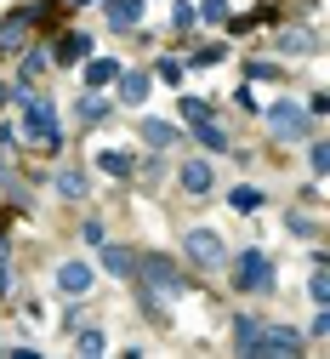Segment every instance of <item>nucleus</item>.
Instances as JSON below:
<instances>
[{"mask_svg":"<svg viewBox=\"0 0 330 359\" xmlns=\"http://www.w3.org/2000/svg\"><path fill=\"white\" fill-rule=\"evenodd\" d=\"M131 274H137V291H143V302L160 313V297H182V268L171 262V257H137V268H131Z\"/></svg>","mask_w":330,"mask_h":359,"instance_id":"1","label":"nucleus"},{"mask_svg":"<svg viewBox=\"0 0 330 359\" xmlns=\"http://www.w3.org/2000/svg\"><path fill=\"white\" fill-rule=\"evenodd\" d=\"M308 165H313V177H324V171H330V137L308 149Z\"/></svg>","mask_w":330,"mask_h":359,"instance_id":"22","label":"nucleus"},{"mask_svg":"<svg viewBox=\"0 0 330 359\" xmlns=\"http://www.w3.org/2000/svg\"><path fill=\"white\" fill-rule=\"evenodd\" d=\"M273 46H279V52H291V57H308V52H319V40H313L308 29H279V34H273Z\"/></svg>","mask_w":330,"mask_h":359,"instance_id":"9","label":"nucleus"},{"mask_svg":"<svg viewBox=\"0 0 330 359\" xmlns=\"http://www.w3.org/2000/svg\"><path fill=\"white\" fill-rule=\"evenodd\" d=\"M23 103V126H29V143H40L46 154H52L57 143H63V131H57V114H52V103H40V97H18Z\"/></svg>","mask_w":330,"mask_h":359,"instance_id":"2","label":"nucleus"},{"mask_svg":"<svg viewBox=\"0 0 330 359\" xmlns=\"http://www.w3.org/2000/svg\"><path fill=\"white\" fill-rule=\"evenodd\" d=\"M6 97H12V86H0V103H6Z\"/></svg>","mask_w":330,"mask_h":359,"instance_id":"34","label":"nucleus"},{"mask_svg":"<svg viewBox=\"0 0 330 359\" xmlns=\"http://www.w3.org/2000/svg\"><path fill=\"white\" fill-rule=\"evenodd\" d=\"M80 240H85V245H103L109 234H103V222H97V217H91V222H85V229H80Z\"/></svg>","mask_w":330,"mask_h":359,"instance_id":"28","label":"nucleus"},{"mask_svg":"<svg viewBox=\"0 0 330 359\" xmlns=\"http://www.w3.org/2000/svg\"><path fill=\"white\" fill-rule=\"evenodd\" d=\"M182 120H188V126H200V120H216V114H211L205 97H182Z\"/></svg>","mask_w":330,"mask_h":359,"instance_id":"18","label":"nucleus"},{"mask_svg":"<svg viewBox=\"0 0 330 359\" xmlns=\"http://www.w3.org/2000/svg\"><path fill=\"white\" fill-rule=\"evenodd\" d=\"M233 285L240 291H273V257L268 251H240L233 257Z\"/></svg>","mask_w":330,"mask_h":359,"instance_id":"4","label":"nucleus"},{"mask_svg":"<svg viewBox=\"0 0 330 359\" xmlns=\"http://www.w3.org/2000/svg\"><path fill=\"white\" fill-rule=\"evenodd\" d=\"M194 18H200V12L188 6V0H182V6H171V23H177V29H194Z\"/></svg>","mask_w":330,"mask_h":359,"instance_id":"26","label":"nucleus"},{"mask_svg":"<svg viewBox=\"0 0 330 359\" xmlns=\"http://www.w3.org/2000/svg\"><path fill=\"white\" fill-rule=\"evenodd\" d=\"M194 137H200L211 154H228V131H222L216 120H200V126H194Z\"/></svg>","mask_w":330,"mask_h":359,"instance_id":"16","label":"nucleus"},{"mask_svg":"<svg viewBox=\"0 0 330 359\" xmlns=\"http://www.w3.org/2000/svg\"><path fill=\"white\" fill-rule=\"evenodd\" d=\"M313 331H319V337H330V302H319V320H313Z\"/></svg>","mask_w":330,"mask_h":359,"instance_id":"32","label":"nucleus"},{"mask_svg":"<svg viewBox=\"0 0 330 359\" xmlns=\"http://www.w3.org/2000/svg\"><path fill=\"white\" fill-rule=\"evenodd\" d=\"M74 348H80V353H103L109 342H103V331H97V325H85V331H74Z\"/></svg>","mask_w":330,"mask_h":359,"instance_id":"19","label":"nucleus"},{"mask_svg":"<svg viewBox=\"0 0 330 359\" xmlns=\"http://www.w3.org/2000/svg\"><path fill=\"white\" fill-rule=\"evenodd\" d=\"M233 205H240V211H256L262 194H256V189H233Z\"/></svg>","mask_w":330,"mask_h":359,"instance_id":"27","label":"nucleus"},{"mask_svg":"<svg viewBox=\"0 0 330 359\" xmlns=\"http://www.w3.org/2000/svg\"><path fill=\"white\" fill-rule=\"evenodd\" d=\"M137 137H143L149 149H171V143H177V126H165V120H143V126H137Z\"/></svg>","mask_w":330,"mask_h":359,"instance_id":"14","label":"nucleus"},{"mask_svg":"<svg viewBox=\"0 0 330 359\" xmlns=\"http://www.w3.org/2000/svg\"><path fill=\"white\" fill-rule=\"evenodd\" d=\"M114 86H120V97H125V103H143V97L154 92V74H143V69H131V74H125V69H120Z\"/></svg>","mask_w":330,"mask_h":359,"instance_id":"10","label":"nucleus"},{"mask_svg":"<svg viewBox=\"0 0 330 359\" xmlns=\"http://www.w3.org/2000/svg\"><path fill=\"white\" fill-rule=\"evenodd\" d=\"M103 114H109V103H103L97 92H85V103H80V120H85V126H97Z\"/></svg>","mask_w":330,"mask_h":359,"instance_id":"21","label":"nucleus"},{"mask_svg":"<svg viewBox=\"0 0 330 359\" xmlns=\"http://www.w3.org/2000/svg\"><path fill=\"white\" fill-rule=\"evenodd\" d=\"M109 23L120 34H131L137 23H143V0H109Z\"/></svg>","mask_w":330,"mask_h":359,"instance_id":"11","label":"nucleus"},{"mask_svg":"<svg viewBox=\"0 0 330 359\" xmlns=\"http://www.w3.org/2000/svg\"><path fill=\"white\" fill-rule=\"evenodd\" d=\"M97 165H103L109 177H131V160H125V154H114V149H103V154H97Z\"/></svg>","mask_w":330,"mask_h":359,"instance_id":"20","label":"nucleus"},{"mask_svg":"<svg viewBox=\"0 0 330 359\" xmlns=\"http://www.w3.org/2000/svg\"><path fill=\"white\" fill-rule=\"evenodd\" d=\"M256 353H285V359H296V353H302V337H296V331H285V325H262Z\"/></svg>","mask_w":330,"mask_h":359,"instance_id":"7","label":"nucleus"},{"mask_svg":"<svg viewBox=\"0 0 330 359\" xmlns=\"http://www.w3.org/2000/svg\"><path fill=\"white\" fill-rule=\"evenodd\" d=\"M114 80H120V63H114V57H91V63H85V92L114 86Z\"/></svg>","mask_w":330,"mask_h":359,"instance_id":"12","label":"nucleus"},{"mask_svg":"<svg viewBox=\"0 0 330 359\" xmlns=\"http://www.w3.org/2000/svg\"><path fill=\"white\" fill-rule=\"evenodd\" d=\"M160 80H171V86H182V63H177V57H160Z\"/></svg>","mask_w":330,"mask_h":359,"instance_id":"29","label":"nucleus"},{"mask_svg":"<svg viewBox=\"0 0 330 359\" xmlns=\"http://www.w3.org/2000/svg\"><path fill=\"white\" fill-rule=\"evenodd\" d=\"M177 183H182V194H188V200H205V194H211V165H205V160H182Z\"/></svg>","mask_w":330,"mask_h":359,"instance_id":"6","label":"nucleus"},{"mask_svg":"<svg viewBox=\"0 0 330 359\" xmlns=\"http://www.w3.org/2000/svg\"><path fill=\"white\" fill-rule=\"evenodd\" d=\"M6 285H12V268H6V257H0V297H6Z\"/></svg>","mask_w":330,"mask_h":359,"instance_id":"33","label":"nucleus"},{"mask_svg":"<svg viewBox=\"0 0 330 359\" xmlns=\"http://www.w3.org/2000/svg\"><path fill=\"white\" fill-rule=\"evenodd\" d=\"M200 18L205 23H228V0H200Z\"/></svg>","mask_w":330,"mask_h":359,"instance_id":"24","label":"nucleus"},{"mask_svg":"<svg viewBox=\"0 0 330 359\" xmlns=\"http://www.w3.org/2000/svg\"><path fill=\"white\" fill-rule=\"evenodd\" d=\"M268 131H273L279 143H302L308 131H313V114L296 109V103H285V97H273V109H268Z\"/></svg>","mask_w":330,"mask_h":359,"instance_id":"3","label":"nucleus"},{"mask_svg":"<svg viewBox=\"0 0 330 359\" xmlns=\"http://www.w3.org/2000/svg\"><path fill=\"white\" fill-rule=\"evenodd\" d=\"M308 114H330V92H313L308 97Z\"/></svg>","mask_w":330,"mask_h":359,"instance_id":"31","label":"nucleus"},{"mask_svg":"<svg viewBox=\"0 0 330 359\" xmlns=\"http://www.w3.org/2000/svg\"><path fill=\"white\" fill-rule=\"evenodd\" d=\"M57 194L80 200V194H85V177H80V171H63V177H57Z\"/></svg>","mask_w":330,"mask_h":359,"instance_id":"23","label":"nucleus"},{"mask_svg":"<svg viewBox=\"0 0 330 359\" xmlns=\"http://www.w3.org/2000/svg\"><path fill=\"white\" fill-rule=\"evenodd\" d=\"M40 69H46V52H29V63H23V80H34Z\"/></svg>","mask_w":330,"mask_h":359,"instance_id":"30","label":"nucleus"},{"mask_svg":"<svg viewBox=\"0 0 330 359\" xmlns=\"http://www.w3.org/2000/svg\"><path fill=\"white\" fill-rule=\"evenodd\" d=\"M308 297H313V302H330V268H324V274H313V280H308Z\"/></svg>","mask_w":330,"mask_h":359,"instance_id":"25","label":"nucleus"},{"mask_svg":"<svg viewBox=\"0 0 330 359\" xmlns=\"http://www.w3.org/2000/svg\"><path fill=\"white\" fill-rule=\"evenodd\" d=\"M91 280H97V274H91V262H63V268H57V291H63V297H85Z\"/></svg>","mask_w":330,"mask_h":359,"instance_id":"8","label":"nucleus"},{"mask_svg":"<svg viewBox=\"0 0 330 359\" xmlns=\"http://www.w3.org/2000/svg\"><path fill=\"white\" fill-rule=\"evenodd\" d=\"M256 342H262V320L240 313V320H233V348H240V353H256Z\"/></svg>","mask_w":330,"mask_h":359,"instance_id":"13","label":"nucleus"},{"mask_svg":"<svg viewBox=\"0 0 330 359\" xmlns=\"http://www.w3.org/2000/svg\"><path fill=\"white\" fill-rule=\"evenodd\" d=\"M103 268H109V274H131V268H137V251H125V245H103Z\"/></svg>","mask_w":330,"mask_h":359,"instance_id":"17","label":"nucleus"},{"mask_svg":"<svg viewBox=\"0 0 330 359\" xmlns=\"http://www.w3.org/2000/svg\"><path fill=\"white\" fill-rule=\"evenodd\" d=\"M85 52H91L85 34H63V40H57V63H85Z\"/></svg>","mask_w":330,"mask_h":359,"instance_id":"15","label":"nucleus"},{"mask_svg":"<svg viewBox=\"0 0 330 359\" xmlns=\"http://www.w3.org/2000/svg\"><path fill=\"white\" fill-rule=\"evenodd\" d=\"M182 251H188V262H200V268H222L228 262V245L216 240V229H188Z\"/></svg>","mask_w":330,"mask_h":359,"instance_id":"5","label":"nucleus"}]
</instances>
